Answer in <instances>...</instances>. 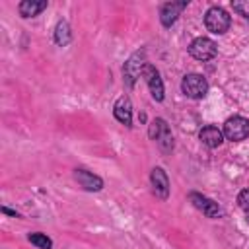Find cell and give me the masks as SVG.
<instances>
[{
  "instance_id": "6da1fadb",
  "label": "cell",
  "mask_w": 249,
  "mask_h": 249,
  "mask_svg": "<svg viewBox=\"0 0 249 249\" xmlns=\"http://www.w3.org/2000/svg\"><path fill=\"white\" fill-rule=\"evenodd\" d=\"M204 25L210 33H216V35H222L228 31L230 27V16L224 8H218V6H212L206 14H204Z\"/></svg>"
},
{
  "instance_id": "7a4b0ae2",
  "label": "cell",
  "mask_w": 249,
  "mask_h": 249,
  "mask_svg": "<svg viewBox=\"0 0 249 249\" xmlns=\"http://www.w3.org/2000/svg\"><path fill=\"white\" fill-rule=\"evenodd\" d=\"M181 89H183V93H185L187 97H191V99H200V97H204L206 91H208V82H206V78L200 76V74H187V76L183 78V82H181Z\"/></svg>"
},
{
  "instance_id": "3957f363",
  "label": "cell",
  "mask_w": 249,
  "mask_h": 249,
  "mask_svg": "<svg viewBox=\"0 0 249 249\" xmlns=\"http://www.w3.org/2000/svg\"><path fill=\"white\" fill-rule=\"evenodd\" d=\"M148 134H150L152 140L158 142V146H160L163 152H167V150L173 148V136H171V130H169V126H167V123H165L163 119H154V121L150 123Z\"/></svg>"
},
{
  "instance_id": "277c9868",
  "label": "cell",
  "mask_w": 249,
  "mask_h": 249,
  "mask_svg": "<svg viewBox=\"0 0 249 249\" xmlns=\"http://www.w3.org/2000/svg\"><path fill=\"white\" fill-rule=\"evenodd\" d=\"M224 136L231 142H241L249 136V121L243 117H230L224 123Z\"/></svg>"
},
{
  "instance_id": "5b68a950",
  "label": "cell",
  "mask_w": 249,
  "mask_h": 249,
  "mask_svg": "<svg viewBox=\"0 0 249 249\" xmlns=\"http://www.w3.org/2000/svg\"><path fill=\"white\" fill-rule=\"evenodd\" d=\"M218 53V47L212 39L208 37H196L191 45H189V54L196 60H210L214 58Z\"/></svg>"
},
{
  "instance_id": "8992f818",
  "label": "cell",
  "mask_w": 249,
  "mask_h": 249,
  "mask_svg": "<svg viewBox=\"0 0 249 249\" xmlns=\"http://www.w3.org/2000/svg\"><path fill=\"white\" fill-rule=\"evenodd\" d=\"M146 62H144V51H138L134 53L126 62H124V68H123V74H124V82L128 88L134 86L136 78L142 76V70H144Z\"/></svg>"
},
{
  "instance_id": "52a82bcc",
  "label": "cell",
  "mask_w": 249,
  "mask_h": 249,
  "mask_svg": "<svg viewBox=\"0 0 249 249\" xmlns=\"http://www.w3.org/2000/svg\"><path fill=\"white\" fill-rule=\"evenodd\" d=\"M142 76H144V80H146V84H148V88H150L152 97H154L156 101H161V99H163V82H161V78H160V72H158L152 64L146 62V66H144V70H142Z\"/></svg>"
},
{
  "instance_id": "ba28073f",
  "label": "cell",
  "mask_w": 249,
  "mask_h": 249,
  "mask_svg": "<svg viewBox=\"0 0 249 249\" xmlns=\"http://www.w3.org/2000/svg\"><path fill=\"white\" fill-rule=\"evenodd\" d=\"M191 202L195 204V208H198L202 214H206L208 218H218L222 216V208L218 206V202H214L212 198L204 196V195H198V193H191L189 195Z\"/></svg>"
},
{
  "instance_id": "9c48e42d",
  "label": "cell",
  "mask_w": 249,
  "mask_h": 249,
  "mask_svg": "<svg viewBox=\"0 0 249 249\" xmlns=\"http://www.w3.org/2000/svg\"><path fill=\"white\" fill-rule=\"evenodd\" d=\"M150 181H152L154 195L160 196V198H167V195H169V179H167V175H165V171L161 167H154L152 169Z\"/></svg>"
},
{
  "instance_id": "30bf717a",
  "label": "cell",
  "mask_w": 249,
  "mask_h": 249,
  "mask_svg": "<svg viewBox=\"0 0 249 249\" xmlns=\"http://www.w3.org/2000/svg\"><path fill=\"white\" fill-rule=\"evenodd\" d=\"M113 115L119 123H123L124 126H130L132 124V105H130V99L126 95H121L113 107Z\"/></svg>"
},
{
  "instance_id": "8fae6325",
  "label": "cell",
  "mask_w": 249,
  "mask_h": 249,
  "mask_svg": "<svg viewBox=\"0 0 249 249\" xmlns=\"http://www.w3.org/2000/svg\"><path fill=\"white\" fill-rule=\"evenodd\" d=\"M74 177L76 181L86 189V191H101L103 189V181L101 177L86 171V169H74Z\"/></svg>"
},
{
  "instance_id": "7c38bea8",
  "label": "cell",
  "mask_w": 249,
  "mask_h": 249,
  "mask_svg": "<svg viewBox=\"0 0 249 249\" xmlns=\"http://www.w3.org/2000/svg\"><path fill=\"white\" fill-rule=\"evenodd\" d=\"M183 8H187V2H167V4H163V6H161V12H160L161 23H163L165 27L173 25L175 19H177V16H179V12H181Z\"/></svg>"
},
{
  "instance_id": "4fadbf2b",
  "label": "cell",
  "mask_w": 249,
  "mask_h": 249,
  "mask_svg": "<svg viewBox=\"0 0 249 249\" xmlns=\"http://www.w3.org/2000/svg\"><path fill=\"white\" fill-rule=\"evenodd\" d=\"M198 138H200V142L206 144L208 148H216V146L222 144V140H224V132H222L218 126L208 124V126H202V128H200Z\"/></svg>"
},
{
  "instance_id": "5bb4252c",
  "label": "cell",
  "mask_w": 249,
  "mask_h": 249,
  "mask_svg": "<svg viewBox=\"0 0 249 249\" xmlns=\"http://www.w3.org/2000/svg\"><path fill=\"white\" fill-rule=\"evenodd\" d=\"M45 8H47V2H35V0H23V2H19V6H18L21 18H33V16H37L39 12H43Z\"/></svg>"
},
{
  "instance_id": "9a60e30c",
  "label": "cell",
  "mask_w": 249,
  "mask_h": 249,
  "mask_svg": "<svg viewBox=\"0 0 249 249\" xmlns=\"http://www.w3.org/2000/svg\"><path fill=\"white\" fill-rule=\"evenodd\" d=\"M70 39H72V33H70L68 23L66 21H58L56 27H54V41H56V45L64 47V45L70 43Z\"/></svg>"
},
{
  "instance_id": "2e32d148",
  "label": "cell",
  "mask_w": 249,
  "mask_h": 249,
  "mask_svg": "<svg viewBox=\"0 0 249 249\" xmlns=\"http://www.w3.org/2000/svg\"><path fill=\"white\" fill-rule=\"evenodd\" d=\"M35 247H39V249H51L53 247V241H51V237H47L45 233H41V231H35V233H29V237H27Z\"/></svg>"
},
{
  "instance_id": "e0dca14e",
  "label": "cell",
  "mask_w": 249,
  "mask_h": 249,
  "mask_svg": "<svg viewBox=\"0 0 249 249\" xmlns=\"http://www.w3.org/2000/svg\"><path fill=\"white\" fill-rule=\"evenodd\" d=\"M231 8H233V12H237L239 16L249 18V0H235V2H231Z\"/></svg>"
},
{
  "instance_id": "ac0fdd59",
  "label": "cell",
  "mask_w": 249,
  "mask_h": 249,
  "mask_svg": "<svg viewBox=\"0 0 249 249\" xmlns=\"http://www.w3.org/2000/svg\"><path fill=\"white\" fill-rule=\"evenodd\" d=\"M237 202H239V206L249 214V189H245V191H241V193H239Z\"/></svg>"
},
{
  "instance_id": "d6986e66",
  "label": "cell",
  "mask_w": 249,
  "mask_h": 249,
  "mask_svg": "<svg viewBox=\"0 0 249 249\" xmlns=\"http://www.w3.org/2000/svg\"><path fill=\"white\" fill-rule=\"evenodd\" d=\"M2 212H4V214H10V216H19L16 210H10V208H6V206H2Z\"/></svg>"
},
{
  "instance_id": "ffe728a7",
  "label": "cell",
  "mask_w": 249,
  "mask_h": 249,
  "mask_svg": "<svg viewBox=\"0 0 249 249\" xmlns=\"http://www.w3.org/2000/svg\"><path fill=\"white\" fill-rule=\"evenodd\" d=\"M247 222H249V214H247Z\"/></svg>"
}]
</instances>
